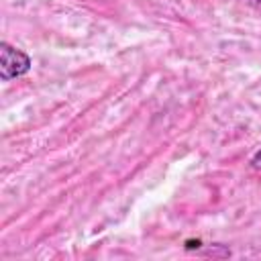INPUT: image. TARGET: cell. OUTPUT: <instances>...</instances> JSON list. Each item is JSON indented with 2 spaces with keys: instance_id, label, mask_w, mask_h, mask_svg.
Instances as JSON below:
<instances>
[{
  "instance_id": "obj_2",
  "label": "cell",
  "mask_w": 261,
  "mask_h": 261,
  "mask_svg": "<svg viewBox=\"0 0 261 261\" xmlns=\"http://www.w3.org/2000/svg\"><path fill=\"white\" fill-rule=\"evenodd\" d=\"M251 165L255 167V169H261V149L253 155V159H251Z\"/></svg>"
},
{
  "instance_id": "obj_1",
  "label": "cell",
  "mask_w": 261,
  "mask_h": 261,
  "mask_svg": "<svg viewBox=\"0 0 261 261\" xmlns=\"http://www.w3.org/2000/svg\"><path fill=\"white\" fill-rule=\"evenodd\" d=\"M29 69H31V57L24 51H20L8 43L0 45V77L4 82L20 77Z\"/></svg>"
}]
</instances>
